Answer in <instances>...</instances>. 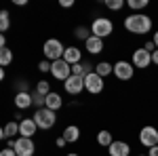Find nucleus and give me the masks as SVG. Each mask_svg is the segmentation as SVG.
Returning <instances> with one entry per match:
<instances>
[{
    "mask_svg": "<svg viewBox=\"0 0 158 156\" xmlns=\"http://www.w3.org/2000/svg\"><path fill=\"white\" fill-rule=\"evenodd\" d=\"M124 30L131 34H148L152 30V17L143 13H133L124 19Z\"/></svg>",
    "mask_w": 158,
    "mask_h": 156,
    "instance_id": "1",
    "label": "nucleus"
},
{
    "mask_svg": "<svg viewBox=\"0 0 158 156\" xmlns=\"http://www.w3.org/2000/svg\"><path fill=\"white\" fill-rule=\"evenodd\" d=\"M34 122H36L38 129H42V131H49V129H53L55 127V122H57V114L55 112H51L49 108H40L34 112Z\"/></svg>",
    "mask_w": 158,
    "mask_h": 156,
    "instance_id": "2",
    "label": "nucleus"
},
{
    "mask_svg": "<svg viewBox=\"0 0 158 156\" xmlns=\"http://www.w3.org/2000/svg\"><path fill=\"white\" fill-rule=\"evenodd\" d=\"M42 53H44V57L49 61H57V59H63L65 47L61 44L57 38H49V40L44 42V47H42Z\"/></svg>",
    "mask_w": 158,
    "mask_h": 156,
    "instance_id": "3",
    "label": "nucleus"
},
{
    "mask_svg": "<svg viewBox=\"0 0 158 156\" xmlns=\"http://www.w3.org/2000/svg\"><path fill=\"white\" fill-rule=\"evenodd\" d=\"M114 32V23H112V19H108V17H97L93 23H91V34L97 38H103L110 36Z\"/></svg>",
    "mask_w": 158,
    "mask_h": 156,
    "instance_id": "4",
    "label": "nucleus"
},
{
    "mask_svg": "<svg viewBox=\"0 0 158 156\" xmlns=\"http://www.w3.org/2000/svg\"><path fill=\"white\" fill-rule=\"evenodd\" d=\"M51 74H53V78H57V80H68L70 76H72V65H68L63 59H57V61H51Z\"/></svg>",
    "mask_w": 158,
    "mask_h": 156,
    "instance_id": "5",
    "label": "nucleus"
},
{
    "mask_svg": "<svg viewBox=\"0 0 158 156\" xmlns=\"http://www.w3.org/2000/svg\"><path fill=\"white\" fill-rule=\"evenodd\" d=\"M85 91H89L91 95H99V93L103 91V78L97 76L95 72L86 74L85 76Z\"/></svg>",
    "mask_w": 158,
    "mask_h": 156,
    "instance_id": "6",
    "label": "nucleus"
},
{
    "mask_svg": "<svg viewBox=\"0 0 158 156\" xmlns=\"http://www.w3.org/2000/svg\"><path fill=\"white\" fill-rule=\"evenodd\" d=\"M15 154L17 156H34V152H36V145H34V141L32 139H27V137H19L17 141H15Z\"/></svg>",
    "mask_w": 158,
    "mask_h": 156,
    "instance_id": "7",
    "label": "nucleus"
},
{
    "mask_svg": "<svg viewBox=\"0 0 158 156\" xmlns=\"http://www.w3.org/2000/svg\"><path fill=\"white\" fill-rule=\"evenodd\" d=\"M139 141H141V145H146V148L158 145V129H154V127H143L139 131Z\"/></svg>",
    "mask_w": 158,
    "mask_h": 156,
    "instance_id": "8",
    "label": "nucleus"
},
{
    "mask_svg": "<svg viewBox=\"0 0 158 156\" xmlns=\"http://www.w3.org/2000/svg\"><path fill=\"white\" fill-rule=\"evenodd\" d=\"M114 74H116L118 80H131L135 74V68H133V63H129V61H116L114 63Z\"/></svg>",
    "mask_w": 158,
    "mask_h": 156,
    "instance_id": "9",
    "label": "nucleus"
},
{
    "mask_svg": "<svg viewBox=\"0 0 158 156\" xmlns=\"http://www.w3.org/2000/svg\"><path fill=\"white\" fill-rule=\"evenodd\" d=\"M63 89L70 93V95H78V93H82L85 91V78H80V76H70L65 82H63Z\"/></svg>",
    "mask_w": 158,
    "mask_h": 156,
    "instance_id": "10",
    "label": "nucleus"
},
{
    "mask_svg": "<svg viewBox=\"0 0 158 156\" xmlns=\"http://www.w3.org/2000/svg\"><path fill=\"white\" fill-rule=\"evenodd\" d=\"M131 63H133V68H141L143 70V68H148L152 63V53H148L146 48H137L133 53V61Z\"/></svg>",
    "mask_w": 158,
    "mask_h": 156,
    "instance_id": "11",
    "label": "nucleus"
},
{
    "mask_svg": "<svg viewBox=\"0 0 158 156\" xmlns=\"http://www.w3.org/2000/svg\"><path fill=\"white\" fill-rule=\"evenodd\" d=\"M36 122H34V118H23L19 120V135L21 137H27V139H32V135L36 133Z\"/></svg>",
    "mask_w": 158,
    "mask_h": 156,
    "instance_id": "12",
    "label": "nucleus"
},
{
    "mask_svg": "<svg viewBox=\"0 0 158 156\" xmlns=\"http://www.w3.org/2000/svg\"><path fill=\"white\" fill-rule=\"evenodd\" d=\"M63 61H65L68 65H76V63H80V61H82V53H80V48L68 47V48H65V53H63Z\"/></svg>",
    "mask_w": 158,
    "mask_h": 156,
    "instance_id": "13",
    "label": "nucleus"
},
{
    "mask_svg": "<svg viewBox=\"0 0 158 156\" xmlns=\"http://www.w3.org/2000/svg\"><path fill=\"white\" fill-rule=\"evenodd\" d=\"M108 152H110V156H129L131 154V148H129V144H124V141H112Z\"/></svg>",
    "mask_w": 158,
    "mask_h": 156,
    "instance_id": "14",
    "label": "nucleus"
},
{
    "mask_svg": "<svg viewBox=\"0 0 158 156\" xmlns=\"http://www.w3.org/2000/svg\"><path fill=\"white\" fill-rule=\"evenodd\" d=\"M85 48L89 51V55H99V53L103 51V40L91 34V38L85 42Z\"/></svg>",
    "mask_w": 158,
    "mask_h": 156,
    "instance_id": "15",
    "label": "nucleus"
},
{
    "mask_svg": "<svg viewBox=\"0 0 158 156\" xmlns=\"http://www.w3.org/2000/svg\"><path fill=\"white\" fill-rule=\"evenodd\" d=\"M61 106H63V99H61L59 93H53V91H51L49 95L44 97V108H49L51 112H57Z\"/></svg>",
    "mask_w": 158,
    "mask_h": 156,
    "instance_id": "16",
    "label": "nucleus"
},
{
    "mask_svg": "<svg viewBox=\"0 0 158 156\" xmlns=\"http://www.w3.org/2000/svg\"><path fill=\"white\" fill-rule=\"evenodd\" d=\"M61 137H63L68 144H74V141H78V137H80V129H78V127H74V124H70V127H65V129H63Z\"/></svg>",
    "mask_w": 158,
    "mask_h": 156,
    "instance_id": "17",
    "label": "nucleus"
},
{
    "mask_svg": "<svg viewBox=\"0 0 158 156\" xmlns=\"http://www.w3.org/2000/svg\"><path fill=\"white\" fill-rule=\"evenodd\" d=\"M91 72H95V70H93V65H91V63H85V61H80V63L72 65V74H74V76L85 78L86 74H91Z\"/></svg>",
    "mask_w": 158,
    "mask_h": 156,
    "instance_id": "18",
    "label": "nucleus"
},
{
    "mask_svg": "<svg viewBox=\"0 0 158 156\" xmlns=\"http://www.w3.org/2000/svg\"><path fill=\"white\" fill-rule=\"evenodd\" d=\"M15 106L19 110H25L32 106V93H17L15 95Z\"/></svg>",
    "mask_w": 158,
    "mask_h": 156,
    "instance_id": "19",
    "label": "nucleus"
},
{
    "mask_svg": "<svg viewBox=\"0 0 158 156\" xmlns=\"http://www.w3.org/2000/svg\"><path fill=\"white\" fill-rule=\"evenodd\" d=\"M112 72H114V65H112V63H108V61H101V63H97V65H95V74H97V76H101V78L110 76Z\"/></svg>",
    "mask_w": 158,
    "mask_h": 156,
    "instance_id": "20",
    "label": "nucleus"
},
{
    "mask_svg": "<svg viewBox=\"0 0 158 156\" xmlns=\"http://www.w3.org/2000/svg\"><path fill=\"white\" fill-rule=\"evenodd\" d=\"M2 129H4V137H6V139H13V137H15V135L19 133V122L11 120V122H6V124H4Z\"/></svg>",
    "mask_w": 158,
    "mask_h": 156,
    "instance_id": "21",
    "label": "nucleus"
},
{
    "mask_svg": "<svg viewBox=\"0 0 158 156\" xmlns=\"http://www.w3.org/2000/svg\"><path fill=\"white\" fill-rule=\"evenodd\" d=\"M11 61H13V51L9 47H2L0 48V68H6Z\"/></svg>",
    "mask_w": 158,
    "mask_h": 156,
    "instance_id": "22",
    "label": "nucleus"
},
{
    "mask_svg": "<svg viewBox=\"0 0 158 156\" xmlns=\"http://www.w3.org/2000/svg\"><path fill=\"white\" fill-rule=\"evenodd\" d=\"M112 141H114V139H112V133H110V131H106V129H103V131L97 133V144H99V145L110 148V144H112Z\"/></svg>",
    "mask_w": 158,
    "mask_h": 156,
    "instance_id": "23",
    "label": "nucleus"
},
{
    "mask_svg": "<svg viewBox=\"0 0 158 156\" xmlns=\"http://www.w3.org/2000/svg\"><path fill=\"white\" fill-rule=\"evenodd\" d=\"M11 15L6 11H0V34H4L9 27H11V19H9Z\"/></svg>",
    "mask_w": 158,
    "mask_h": 156,
    "instance_id": "24",
    "label": "nucleus"
},
{
    "mask_svg": "<svg viewBox=\"0 0 158 156\" xmlns=\"http://www.w3.org/2000/svg\"><path fill=\"white\" fill-rule=\"evenodd\" d=\"M74 36L76 38H80V40H89V38H91V30H89V27H85V25H78V27H76V30H74Z\"/></svg>",
    "mask_w": 158,
    "mask_h": 156,
    "instance_id": "25",
    "label": "nucleus"
},
{
    "mask_svg": "<svg viewBox=\"0 0 158 156\" xmlns=\"http://www.w3.org/2000/svg\"><path fill=\"white\" fill-rule=\"evenodd\" d=\"M36 93H40L42 97H47L51 93V84L47 82V80H40V82L36 84Z\"/></svg>",
    "mask_w": 158,
    "mask_h": 156,
    "instance_id": "26",
    "label": "nucleus"
},
{
    "mask_svg": "<svg viewBox=\"0 0 158 156\" xmlns=\"http://www.w3.org/2000/svg\"><path fill=\"white\" fill-rule=\"evenodd\" d=\"M32 106H34V108H36V110L44 108V97L40 95V93H36V91L32 93Z\"/></svg>",
    "mask_w": 158,
    "mask_h": 156,
    "instance_id": "27",
    "label": "nucleus"
},
{
    "mask_svg": "<svg viewBox=\"0 0 158 156\" xmlns=\"http://www.w3.org/2000/svg\"><path fill=\"white\" fill-rule=\"evenodd\" d=\"M127 4H129V9L139 11V9H146V6H148V0H129Z\"/></svg>",
    "mask_w": 158,
    "mask_h": 156,
    "instance_id": "28",
    "label": "nucleus"
},
{
    "mask_svg": "<svg viewBox=\"0 0 158 156\" xmlns=\"http://www.w3.org/2000/svg\"><path fill=\"white\" fill-rule=\"evenodd\" d=\"M106 4H108V9H112V11H120L122 6H124V0H106Z\"/></svg>",
    "mask_w": 158,
    "mask_h": 156,
    "instance_id": "29",
    "label": "nucleus"
},
{
    "mask_svg": "<svg viewBox=\"0 0 158 156\" xmlns=\"http://www.w3.org/2000/svg\"><path fill=\"white\" fill-rule=\"evenodd\" d=\"M38 70H40V72H51V61L49 59L40 61V63H38Z\"/></svg>",
    "mask_w": 158,
    "mask_h": 156,
    "instance_id": "30",
    "label": "nucleus"
},
{
    "mask_svg": "<svg viewBox=\"0 0 158 156\" xmlns=\"http://www.w3.org/2000/svg\"><path fill=\"white\" fill-rule=\"evenodd\" d=\"M0 156H17V154L13 148H4V150H0Z\"/></svg>",
    "mask_w": 158,
    "mask_h": 156,
    "instance_id": "31",
    "label": "nucleus"
},
{
    "mask_svg": "<svg viewBox=\"0 0 158 156\" xmlns=\"http://www.w3.org/2000/svg\"><path fill=\"white\" fill-rule=\"evenodd\" d=\"M61 6L63 9H70V6H74V0H61Z\"/></svg>",
    "mask_w": 158,
    "mask_h": 156,
    "instance_id": "32",
    "label": "nucleus"
},
{
    "mask_svg": "<svg viewBox=\"0 0 158 156\" xmlns=\"http://www.w3.org/2000/svg\"><path fill=\"white\" fill-rule=\"evenodd\" d=\"M55 144H57V148H63V145L68 144V141H65L63 137H57V139H55Z\"/></svg>",
    "mask_w": 158,
    "mask_h": 156,
    "instance_id": "33",
    "label": "nucleus"
},
{
    "mask_svg": "<svg viewBox=\"0 0 158 156\" xmlns=\"http://www.w3.org/2000/svg\"><path fill=\"white\" fill-rule=\"evenodd\" d=\"M148 156H158V145H154V148H150V152H148Z\"/></svg>",
    "mask_w": 158,
    "mask_h": 156,
    "instance_id": "34",
    "label": "nucleus"
},
{
    "mask_svg": "<svg viewBox=\"0 0 158 156\" xmlns=\"http://www.w3.org/2000/svg\"><path fill=\"white\" fill-rule=\"evenodd\" d=\"M152 63H156V65H158V48L152 53Z\"/></svg>",
    "mask_w": 158,
    "mask_h": 156,
    "instance_id": "35",
    "label": "nucleus"
},
{
    "mask_svg": "<svg viewBox=\"0 0 158 156\" xmlns=\"http://www.w3.org/2000/svg\"><path fill=\"white\" fill-rule=\"evenodd\" d=\"M2 47H6V36L4 34H0V48Z\"/></svg>",
    "mask_w": 158,
    "mask_h": 156,
    "instance_id": "36",
    "label": "nucleus"
},
{
    "mask_svg": "<svg viewBox=\"0 0 158 156\" xmlns=\"http://www.w3.org/2000/svg\"><path fill=\"white\" fill-rule=\"evenodd\" d=\"M15 141H17V139H9V141H6V148H15Z\"/></svg>",
    "mask_w": 158,
    "mask_h": 156,
    "instance_id": "37",
    "label": "nucleus"
},
{
    "mask_svg": "<svg viewBox=\"0 0 158 156\" xmlns=\"http://www.w3.org/2000/svg\"><path fill=\"white\" fill-rule=\"evenodd\" d=\"M25 2H27V0H15V4H17V6H25Z\"/></svg>",
    "mask_w": 158,
    "mask_h": 156,
    "instance_id": "38",
    "label": "nucleus"
},
{
    "mask_svg": "<svg viewBox=\"0 0 158 156\" xmlns=\"http://www.w3.org/2000/svg\"><path fill=\"white\" fill-rule=\"evenodd\" d=\"M154 47L158 48V32H156V34H154Z\"/></svg>",
    "mask_w": 158,
    "mask_h": 156,
    "instance_id": "39",
    "label": "nucleus"
},
{
    "mask_svg": "<svg viewBox=\"0 0 158 156\" xmlns=\"http://www.w3.org/2000/svg\"><path fill=\"white\" fill-rule=\"evenodd\" d=\"M0 80H4V68H0Z\"/></svg>",
    "mask_w": 158,
    "mask_h": 156,
    "instance_id": "40",
    "label": "nucleus"
},
{
    "mask_svg": "<svg viewBox=\"0 0 158 156\" xmlns=\"http://www.w3.org/2000/svg\"><path fill=\"white\" fill-rule=\"evenodd\" d=\"M0 139H4V129L0 127Z\"/></svg>",
    "mask_w": 158,
    "mask_h": 156,
    "instance_id": "41",
    "label": "nucleus"
},
{
    "mask_svg": "<svg viewBox=\"0 0 158 156\" xmlns=\"http://www.w3.org/2000/svg\"><path fill=\"white\" fill-rule=\"evenodd\" d=\"M65 156H78V154H76V152H70V154H65Z\"/></svg>",
    "mask_w": 158,
    "mask_h": 156,
    "instance_id": "42",
    "label": "nucleus"
}]
</instances>
